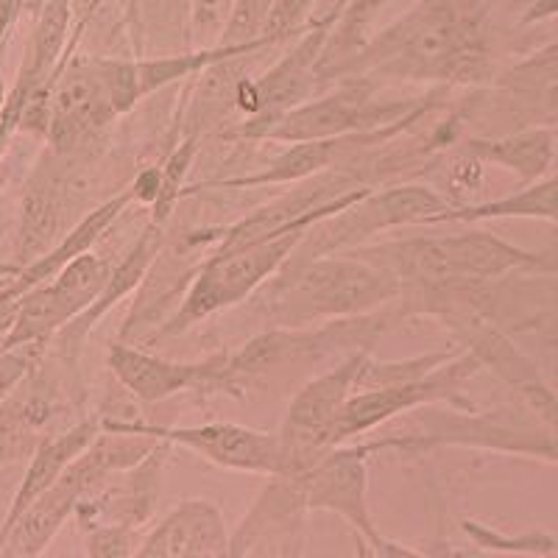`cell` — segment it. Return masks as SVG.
<instances>
[{
  "instance_id": "obj_1",
  "label": "cell",
  "mask_w": 558,
  "mask_h": 558,
  "mask_svg": "<svg viewBox=\"0 0 558 558\" xmlns=\"http://www.w3.org/2000/svg\"><path fill=\"white\" fill-rule=\"evenodd\" d=\"M422 87H483L495 76V51L477 0H416L391 26L366 39L343 76Z\"/></svg>"
},
{
  "instance_id": "obj_2",
  "label": "cell",
  "mask_w": 558,
  "mask_h": 558,
  "mask_svg": "<svg viewBox=\"0 0 558 558\" xmlns=\"http://www.w3.org/2000/svg\"><path fill=\"white\" fill-rule=\"evenodd\" d=\"M400 279L352 254H322L288 260L260 293L263 316L271 327H307L332 318L361 316L400 302Z\"/></svg>"
},
{
  "instance_id": "obj_3",
  "label": "cell",
  "mask_w": 558,
  "mask_h": 558,
  "mask_svg": "<svg viewBox=\"0 0 558 558\" xmlns=\"http://www.w3.org/2000/svg\"><path fill=\"white\" fill-rule=\"evenodd\" d=\"M343 254L383 268L393 279H400L405 291L416 286H438V282L495 279L517 271L556 274L558 268L553 246L547 252H527L486 229L433 232V235H413L402 241H372L366 246L347 248Z\"/></svg>"
},
{
  "instance_id": "obj_4",
  "label": "cell",
  "mask_w": 558,
  "mask_h": 558,
  "mask_svg": "<svg viewBox=\"0 0 558 558\" xmlns=\"http://www.w3.org/2000/svg\"><path fill=\"white\" fill-rule=\"evenodd\" d=\"M143 101L146 93L140 82L137 57L73 51L53 82L43 143L59 154L104 148L118 118Z\"/></svg>"
},
{
  "instance_id": "obj_5",
  "label": "cell",
  "mask_w": 558,
  "mask_h": 558,
  "mask_svg": "<svg viewBox=\"0 0 558 558\" xmlns=\"http://www.w3.org/2000/svg\"><path fill=\"white\" fill-rule=\"evenodd\" d=\"M402 307L408 316L433 318L445 327L456 347L477 361V366L495 372L511 391L517 393L522 408L533 416L556 427V391L542 368L531 361L508 336L500 324H495L481 307L466 296L461 282H438V286H416L402 293Z\"/></svg>"
},
{
  "instance_id": "obj_6",
  "label": "cell",
  "mask_w": 558,
  "mask_h": 558,
  "mask_svg": "<svg viewBox=\"0 0 558 558\" xmlns=\"http://www.w3.org/2000/svg\"><path fill=\"white\" fill-rule=\"evenodd\" d=\"M386 82L368 76H347L324 87L311 101L299 104L263 126L229 132L232 140H268V143H302V140L349 137L368 134L402 121L422 109L450 104V89L433 87L418 96H391Z\"/></svg>"
},
{
  "instance_id": "obj_7",
  "label": "cell",
  "mask_w": 558,
  "mask_h": 558,
  "mask_svg": "<svg viewBox=\"0 0 558 558\" xmlns=\"http://www.w3.org/2000/svg\"><path fill=\"white\" fill-rule=\"evenodd\" d=\"M104 159L107 146L78 154H59L43 146L20 193L14 266H28L51 252L89 209L101 204Z\"/></svg>"
},
{
  "instance_id": "obj_8",
  "label": "cell",
  "mask_w": 558,
  "mask_h": 558,
  "mask_svg": "<svg viewBox=\"0 0 558 558\" xmlns=\"http://www.w3.org/2000/svg\"><path fill=\"white\" fill-rule=\"evenodd\" d=\"M411 413H416L418 430L366 441L372 452H427L438 447H452V450H486L531 458L547 466H556L558 461L556 427L539 422L522 405L481 411L475 405L438 408L436 402V405H422Z\"/></svg>"
},
{
  "instance_id": "obj_9",
  "label": "cell",
  "mask_w": 558,
  "mask_h": 558,
  "mask_svg": "<svg viewBox=\"0 0 558 558\" xmlns=\"http://www.w3.org/2000/svg\"><path fill=\"white\" fill-rule=\"evenodd\" d=\"M402 313L386 307L361 316L332 318V322L307 324V327H268L235 349H227L229 377L235 383L238 397H246L252 388L286 368H307L327 357H343L349 352H372L377 341L391 330Z\"/></svg>"
},
{
  "instance_id": "obj_10",
  "label": "cell",
  "mask_w": 558,
  "mask_h": 558,
  "mask_svg": "<svg viewBox=\"0 0 558 558\" xmlns=\"http://www.w3.org/2000/svg\"><path fill=\"white\" fill-rule=\"evenodd\" d=\"M305 232L307 229H291V232H279L263 241L207 254L193 271L191 282L184 286L182 302L159 324L148 341L157 343L184 336L216 313L252 299L254 291H260L268 279L291 260L293 248L305 238Z\"/></svg>"
},
{
  "instance_id": "obj_11",
  "label": "cell",
  "mask_w": 558,
  "mask_h": 558,
  "mask_svg": "<svg viewBox=\"0 0 558 558\" xmlns=\"http://www.w3.org/2000/svg\"><path fill=\"white\" fill-rule=\"evenodd\" d=\"M452 207L445 193L422 182L386 184V187H368L355 202L338 209L336 216L313 223L305 238L293 248V260H311L322 254H338L347 248L366 246L388 229L430 227L438 213Z\"/></svg>"
},
{
  "instance_id": "obj_12",
  "label": "cell",
  "mask_w": 558,
  "mask_h": 558,
  "mask_svg": "<svg viewBox=\"0 0 558 558\" xmlns=\"http://www.w3.org/2000/svg\"><path fill=\"white\" fill-rule=\"evenodd\" d=\"M558 45L547 43L522 62L495 73L488 84L475 87L466 104L456 107L461 126L481 123L486 112H495L481 137L517 132L527 126H556L558 112Z\"/></svg>"
},
{
  "instance_id": "obj_13",
  "label": "cell",
  "mask_w": 558,
  "mask_h": 558,
  "mask_svg": "<svg viewBox=\"0 0 558 558\" xmlns=\"http://www.w3.org/2000/svg\"><path fill=\"white\" fill-rule=\"evenodd\" d=\"M375 456L366 441H347L324 452L311 470L302 472L307 511H330L357 533L363 556H425V550L400 545L377 531L368 508V458Z\"/></svg>"
},
{
  "instance_id": "obj_14",
  "label": "cell",
  "mask_w": 558,
  "mask_h": 558,
  "mask_svg": "<svg viewBox=\"0 0 558 558\" xmlns=\"http://www.w3.org/2000/svg\"><path fill=\"white\" fill-rule=\"evenodd\" d=\"M481 372L477 361L466 352H458L447 363L433 368L430 375L418 377V380L393 383V386L380 388H363L355 391L343 402L341 413L332 422V445H347L355 438L366 436L368 430H375L377 425H386L397 416H408L411 411L422 405H436V402H447V405H472L463 400L461 388Z\"/></svg>"
},
{
  "instance_id": "obj_15",
  "label": "cell",
  "mask_w": 558,
  "mask_h": 558,
  "mask_svg": "<svg viewBox=\"0 0 558 558\" xmlns=\"http://www.w3.org/2000/svg\"><path fill=\"white\" fill-rule=\"evenodd\" d=\"M112 263L96 252L78 254L76 260L59 268L53 277L20 296L17 316L0 349L51 343L76 316H82L107 286Z\"/></svg>"
},
{
  "instance_id": "obj_16",
  "label": "cell",
  "mask_w": 558,
  "mask_h": 558,
  "mask_svg": "<svg viewBox=\"0 0 558 558\" xmlns=\"http://www.w3.org/2000/svg\"><path fill=\"white\" fill-rule=\"evenodd\" d=\"M330 23L332 14L324 20H311V26L293 37V48H288L266 73L243 78L235 98L238 123L221 134L263 126L322 93L324 84L318 78V59L330 34Z\"/></svg>"
},
{
  "instance_id": "obj_17",
  "label": "cell",
  "mask_w": 558,
  "mask_h": 558,
  "mask_svg": "<svg viewBox=\"0 0 558 558\" xmlns=\"http://www.w3.org/2000/svg\"><path fill=\"white\" fill-rule=\"evenodd\" d=\"M101 427L140 433L171 447L193 452L218 470L248 472V475H277L279 472V438L277 430L238 425V422H204V425H154L126 416H98Z\"/></svg>"
},
{
  "instance_id": "obj_18",
  "label": "cell",
  "mask_w": 558,
  "mask_h": 558,
  "mask_svg": "<svg viewBox=\"0 0 558 558\" xmlns=\"http://www.w3.org/2000/svg\"><path fill=\"white\" fill-rule=\"evenodd\" d=\"M107 366L114 383L137 400L140 405H157L179 393H227L238 397V388L229 377L227 349L207 355L204 361H171V357L154 355L137 343L114 341L109 343Z\"/></svg>"
},
{
  "instance_id": "obj_19",
  "label": "cell",
  "mask_w": 558,
  "mask_h": 558,
  "mask_svg": "<svg viewBox=\"0 0 558 558\" xmlns=\"http://www.w3.org/2000/svg\"><path fill=\"white\" fill-rule=\"evenodd\" d=\"M307 500L302 475H268L246 517L229 531V558H293L305 553Z\"/></svg>"
},
{
  "instance_id": "obj_20",
  "label": "cell",
  "mask_w": 558,
  "mask_h": 558,
  "mask_svg": "<svg viewBox=\"0 0 558 558\" xmlns=\"http://www.w3.org/2000/svg\"><path fill=\"white\" fill-rule=\"evenodd\" d=\"M171 456V445L159 441L143 461L104 477L76 506L82 531L96 525H118L137 533L154 517L162 486V470Z\"/></svg>"
},
{
  "instance_id": "obj_21",
  "label": "cell",
  "mask_w": 558,
  "mask_h": 558,
  "mask_svg": "<svg viewBox=\"0 0 558 558\" xmlns=\"http://www.w3.org/2000/svg\"><path fill=\"white\" fill-rule=\"evenodd\" d=\"M166 241H168L166 223H159V221H154V218H148L146 227L140 229L137 241L129 246V252L123 254L121 260L112 263V271H109V277H107V286H104V291L98 293L96 302H93V305H89L82 316L73 318V322H70L68 327H64V330L51 341L53 347L62 352V357L76 361V352H78V347L84 343V338L96 330L98 324L107 318V313L112 311V307L121 305L129 293L140 291L143 279H146V274L151 271L154 260L159 257V252H162Z\"/></svg>"
},
{
  "instance_id": "obj_22",
  "label": "cell",
  "mask_w": 558,
  "mask_h": 558,
  "mask_svg": "<svg viewBox=\"0 0 558 558\" xmlns=\"http://www.w3.org/2000/svg\"><path fill=\"white\" fill-rule=\"evenodd\" d=\"M137 558L229 556V527L221 508L204 497L173 506L134 547Z\"/></svg>"
},
{
  "instance_id": "obj_23",
  "label": "cell",
  "mask_w": 558,
  "mask_h": 558,
  "mask_svg": "<svg viewBox=\"0 0 558 558\" xmlns=\"http://www.w3.org/2000/svg\"><path fill=\"white\" fill-rule=\"evenodd\" d=\"M132 204H134V191H132V184H126V187H121L114 196L104 198L101 204H96V207L89 209L87 216H84L76 227L70 229L68 235H64L51 252L37 257V260H32L28 266H17V271H14L3 286H0V291L20 299L26 291H32L34 286H39L43 279L53 277V274H57L59 268L68 266L70 260H76L78 254L93 252V246L107 235L109 229L118 223V218H121Z\"/></svg>"
},
{
  "instance_id": "obj_24",
  "label": "cell",
  "mask_w": 558,
  "mask_h": 558,
  "mask_svg": "<svg viewBox=\"0 0 558 558\" xmlns=\"http://www.w3.org/2000/svg\"><path fill=\"white\" fill-rule=\"evenodd\" d=\"M101 433V418L98 416H84L73 425H64L51 430L48 436H43L37 447H34L32 456L26 458V472H23V481H20L17 492L12 495V502H9V511L0 522V527L9 525L14 517L51 486L70 463L76 461L84 450H87L96 436Z\"/></svg>"
},
{
  "instance_id": "obj_25",
  "label": "cell",
  "mask_w": 558,
  "mask_h": 558,
  "mask_svg": "<svg viewBox=\"0 0 558 558\" xmlns=\"http://www.w3.org/2000/svg\"><path fill=\"white\" fill-rule=\"evenodd\" d=\"M458 148L483 166L514 173L520 184L539 182L556 171V126H527L495 137H463Z\"/></svg>"
},
{
  "instance_id": "obj_26",
  "label": "cell",
  "mask_w": 558,
  "mask_h": 558,
  "mask_svg": "<svg viewBox=\"0 0 558 558\" xmlns=\"http://www.w3.org/2000/svg\"><path fill=\"white\" fill-rule=\"evenodd\" d=\"M558 207V182L556 173L539 179V182L522 184L517 193L492 198V202H466L458 207H447L430 221L438 223H483V221H508V218H522V221H545L556 227Z\"/></svg>"
},
{
  "instance_id": "obj_27",
  "label": "cell",
  "mask_w": 558,
  "mask_h": 558,
  "mask_svg": "<svg viewBox=\"0 0 558 558\" xmlns=\"http://www.w3.org/2000/svg\"><path fill=\"white\" fill-rule=\"evenodd\" d=\"M393 3L397 0H343L341 7L332 12L330 34H327L322 59H318V78H322L324 87H330L332 82L343 76L347 64L375 34L372 26H375L377 14H383Z\"/></svg>"
},
{
  "instance_id": "obj_28",
  "label": "cell",
  "mask_w": 558,
  "mask_h": 558,
  "mask_svg": "<svg viewBox=\"0 0 558 558\" xmlns=\"http://www.w3.org/2000/svg\"><path fill=\"white\" fill-rule=\"evenodd\" d=\"M191 14L193 0H137L140 57L193 51Z\"/></svg>"
},
{
  "instance_id": "obj_29",
  "label": "cell",
  "mask_w": 558,
  "mask_h": 558,
  "mask_svg": "<svg viewBox=\"0 0 558 558\" xmlns=\"http://www.w3.org/2000/svg\"><path fill=\"white\" fill-rule=\"evenodd\" d=\"M43 436L48 433L28 416L17 386L7 400H0V470L26 461L34 447L43 441Z\"/></svg>"
},
{
  "instance_id": "obj_30",
  "label": "cell",
  "mask_w": 558,
  "mask_h": 558,
  "mask_svg": "<svg viewBox=\"0 0 558 558\" xmlns=\"http://www.w3.org/2000/svg\"><path fill=\"white\" fill-rule=\"evenodd\" d=\"M461 533L477 550L486 553H517V556H558V539L547 531L506 533L477 520H461Z\"/></svg>"
},
{
  "instance_id": "obj_31",
  "label": "cell",
  "mask_w": 558,
  "mask_h": 558,
  "mask_svg": "<svg viewBox=\"0 0 558 558\" xmlns=\"http://www.w3.org/2000/svg\"><path fill=\"white\" fill-rule=\"evenodd\" d=\"M316 3L318 0H274L260 37H266L274 45L291 43L293 37H299L311 26V14Z\"/></svg>"
},
{
  "instance_id": "obj_32",
  "label": "cell",
  "mask_w": 558,
  "mask_h": 558,
  "mask_svg": "<svg viewBox=\"0 0 558 558\" xmlns=\"http://www.w3.org/2000/svg\"><path fill=\"white\" fill-rule=\"evenodd\" d=\"M238 0H193L191 43L193 48H213L221 43V34L229 23V14Z\"/></svg>"
},
{
  "instance_id": "obj_33",
  "label": "cell",
  "mask_w": 558,
  "mask_h": 558,
  "mask_svg": "<svg viewBox=\"0 0 558 558\" xmlns=\"http://www.w3.org/2000/svg\"><path fill=\"white\" fill-rule=\"evenodd\" d=\"M274 0H238L218 45H243L260 39Z\"/></svg>"
},
{
  "instance_id": "obj_34",
  "label": "cell",
  "mask_w": 558,
  "mask_h": 558,
  "mask_svg": "<svg viewBox=\"0 0 558 558\" xmlns=\"http://www.w3.org/2000/svg\"><path fill=\"white\" fill-rule=\"evenodd\" d=\"M84 533V542H87L89 556L98 558H121V556H134V531L118 525H96L87 527Z\"/></svg>"
},
{
  "instance_id": "obj_35",
  "label": "cell",
  "mask_w": 558,
  "mask_h": 558,
  "mask_svg": "<svg viewBox=\"0 0 558 558\" xmlns=\"http://www.w3.org/2000/svg\"><path fill=\"white\" fill-rule=\"evenodd\" d=\"M558 0H536L522 17V26H536V23H553L556 20Z\"/></svg>"
},
{
  "instance_id": "obj_36",
  "label": "cell",
  "mask_w": 558,
  "mask_h": 558,
  "mask_svg": "<svg viewBox=\"0 0 558 558\" xmlns=\"http://www.w3.org/2000/svg\"><path fill=\"white\" fill-rule=\"evenodd\" d=\"M17 305H20V299L9 296V293L0 291V341L7 338L9 327H12L14 316H17Z\"/></svg>"
},
{
  "instance_id": "obj_37",
  "label": "cell",
  "mask_w": 558,
  "mask_h": 558,
  "mask_svg": "<svg viewBox=\"0 0 558 558\" xmlns=\"http://www.w3.org/2000/svg\"><path fill=\"white\" fill-rule=\"evenodd\" d=\"M14 271H17V266H14V263H0V286H3V282H7Z\"/></svg>"
},
{
  "instance_id": "obj_38",
  "label": "cell",
  "mask_w": 558,
  "mask_h": 558,
  "mask_svg": "<svg viewBox=\"0 0 558 558\" xmlns=\"http://www.w3.org/2000/svg\"><path fill=\"white\" fill-rule=\"evenodd\" d=\"M7 98H9V87L7 82L0 78V112H3V107H7Z\"/></svg>"
}]
</instances>
